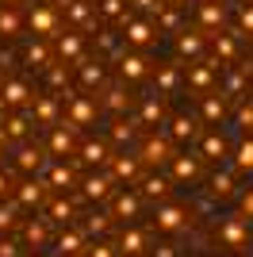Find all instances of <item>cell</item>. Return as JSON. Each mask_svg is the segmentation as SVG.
Returning a JSON list of instances; mask_svg holds the SVG:
<instances>
[{
  "label": "cell",
  "mask_w": 253,
  "mask_h": 257,
  "mask_svg": "<svg viewBox=\"0 0 253 257\" xmlns=\"http://www.w3.org/2000/svg\"><path fill=\"white\" fill-rule=\"evenodd\" d=\"M173 154H177V150H173V139H169V135H146L142 146H138V158H142V165H150V169L169 165Z\"/></svg>",
  "instance_id": "obj_1"
},
{
  "label": "cell",
  "mask_w": 253,
  "mask_h": 257,
  "mask_svg": "<svg viewBox=\"0 0 253 257\" xmlns=\"http://www.w3.org/2000/svg\"><path fill=\"white\" fill-rule=\"evenodd\" d=\"M188 207L184 204H173V200H161L158 211H154V226H158L161 234H177V230H184L188 226Z\"/></svg>",
  "instance_id": "obj_2"
},
{
  "label": "cell",
  "mask_w": 253,
  "mask_h": 257,
  "mask_svg": "<svg viewBox=\"0 0 253 257\" xmlns=\"http://www.w3.org/2000/svg\"><path fill=\"white\" fill-rule=\"evenodd\" d=\"M215 39H211V50H215V62L222 65H234L238 62V54H242V46H238V39H242V31L238 27H222V31H211Z\"/></svg>",
  "instance_id": "obj_3"
},
{
  "label": "cell",
  "mask_w": 253,
  "mask_h": 257,
  "mask_svg": "<svg viewBox=\"0 0 253 257\" xmlns=\"http://www.w3.org/2000/svg\"><path fill=\"white\" fill-rule=\"evenodd\" d=\"M31 85L23 81V77H12L0 85V107H8V111H27L31 107Z\"/></svg>",
  "instance_id": "obj_4"
},
{
  "label": "cell",
  "mask_w": 253,
  "mask_h": 257,
  "mask_svg": "<svg viewBox=\"0 0 253 257\" xmlns=\"http://www.w3.org/2000/svg\"><path fill=\"white\" fill-rule=\"evenodd\" d=\"M219 246L222 249H245L249 246V226H245V215H230L219 223Z\"/></svg>",
  "instance_id": "obj_5"
},
{
  "label": "cell",
  "mask_w": 253,
  "mask_h": 257,
  "mask_svg": "<svg viewBox=\"0 0 253 257\" xmlns=\"http://www.w3.org/2000/svg\"><path fill=\"white\" fill-rule=\"evenodd\" d=\"M111 184H115V177H111V169H107V173H88V177H81V184H77V188H81L84 200L107 204V200L115 196V188H111Z\"/></svg>",
  "instance_id": "obj_6"
},
{
  "label": "cell",
  "mask_w": 253,
  "mask_h": 257,
  "mask_svg": "<svg viewBox=\"0 0 253 257\" xmlns=\"http://www.w3.org/2000/svg\"><path fill=\"white\" fill-rule=\"evenodd\" d=\"M203 173V158L200 154H173V161H169V177L180 184H196Z\"/></svg>",
  "instance_id": "obj_7"
},
{
  "label": "cell",
  "mask_w": 253,
  "mask_h": 257,
  "mask_svg": "<svg viewBox=\"0 0 253 257\" xmlns=\"http://www.w3.org/2000/svg\"><path fill=\"white\" fill-rule=\"evenodd\" d=\"M215 65L219 62H188V73H184V85L192 88V92H200V96H207L211 88H215Z\"/></svg>",
  "instance_id": "obj_8"
},
{
  "label": "cell",
  "mask_w": 253,
  "mask_h": 257,
  "mask_svg": "<svg viewBox=\"0 0 253 257\" xmlns=\"http://www.w3.org/2000/svg\"><path fill=\"white\" fill-rule=\"evenodd\" d=\"M119 77L131 81V85H138V81L154 77V65L146 62V54H142V50H126L123 58H119Z\"/></svg>",
  "instance_id": "obj_9"
},
{
  "label": "cell",
  "mask_w": 253,
  "mask_h": 257,
  "mask_svg": "<svg viewBox=\"0 0 253 257\" xmlns=\"http://www.w3.org/2000/svg\"><path fill=\"white\" fill-rule=\"evenodd\" d=\"M154 39H158V27L150 20H126L123 23V43L131 50H146V46H154Z\"/></svg>",
  "instance_id": "obj_10"
},
{
  "label": "cell",
  "mask_w": 253,
  "mask_h": 257,
  "mask_svg": "<svg viewBox=\"0 0 253 257\" xmlns=\"http://www.w3.org/2000/svg\"><path fill=\"white\" fill-rule=\"evenodd\" d=\"M54 54H58L65 65H77L84 58V39L77 31H58L54 35Z\"/></svg>",
  "instance_id": "obj_11"
},
{
  "label": "cell",
  "mask_w": 253,
  "mask_h": 257,
  "mask_svg": "<svg viewBox=\"0 0 253 257\" xmlns=\"http://www.w3.org/2000/svg\"><path fill=\"white\" fill-rule=\"evenodd\" d=\"M65 123H73L77 131L92 127V123H96V100H88V96H69V104H65Z\"/></svg>",
  "instance_id": "obj_12"
},
{
  "label": "cell",
  "mask_w": 253,
  "mask_h": 257,
  "mask_svg": "<svg viewBox=\"0 0 253 257\" xmlns=\"http://www.w3.org/2000/svg\"><path fill=\"white\" fill-rule=\"evenodd\" d=\"M184 65H177V62H161L158 69H154V81H158V92H165V96H173L180 85H184Z\"/></svg>",
  "instance_id": "obj_13"
},
{
  "label": "cell",
  "mask_w": 253,
  "mask_h": 257,
  "mask_svg": "<svg viewBox=\"0 0 253 257\" xmlns=\"http://www.w3.org/2000/svg\"><path fill=\"white\" fill-rule=\"evenodd\" d=\"M203 50H207V35L203 31H177V54L180 58H188V62H200Z\"/></svg>",
  "instance_id": "obj_14"
},
{
  "label": "cell",
  "mask_w": 253,
  "mask_h": 257,
  "mask_svg": "<svg viewBox=\"0 0 253 257\" xmlns=\"http://www.w3.org/2000/svg\"><path fill=\"white\" fill-rule=\"evenodd\" d=\"M107 169H111V177H115V181H123V184L142 181V158H138V154H135V158H126V154H115Z\"/></svg>",
  "instance_id": "obj_15"
},
{
  "label": "cell",
  "mask_w": 253,
  "mask_h": 257,
  "mask_svg": "<svg viewBox=\"0 0 253 257\" xmlns=\"http://www.w3.org/2000/svg\"><path fill=\"white\" fill-rule=\"evenodd\" d=\"M27 27H31L35 35H46V39H54V35H58V12L46 8V4H39V8L27 12Z\"/></svg>",
  "instance_id": "obj_16"
},
{
  "label": "cell",
  "mask_w": 253,
  "mask_h": 257,
  "mask_svg": "<svg viewBox=\"0 0 253 257\" xmlns=\"http://www.w3.org/2000/svg\"><path fill=\"white\" fill-rule=\"evenodd\" d=\"M27 111H31L35 123H42V127H58V111H62V100H58V96H35Z\"/></svg>",
  "instance_id": "obj_17"
},
{
  "label": "cell",
  "mask_w": 253,
  "mask_h": 257,
  "mask_svg": "<svg viewBox=\"0 0 253 257\" xmlns=\"http://www.w3.org/2000/svg\"><path fill=\"white\" fill-rule=\"evenodd\" d=\"M81 161L84 165H92V169H100V165H111V158H115V154H111V146H107V142H100V139H88V142H81Z\"/></svg>",
  "instance_id": "obj_18"
},
{
  "label": "cell",
  "mask_w": 253,
  "mask_h": 257,
  "mask_svg": "<svg viewBox=\"0 0 253 257\" xmlns=\"http://www.w3.org/2000/svg\"><path fill=\"white\" fill-rule=\"evenodd\" d=\"M31 123H35L31 111H23V115L16 111V115H8L4 123H0V135H4L8 142H23L27 135H31Z\"/></svg>",
  "instance_id": "obj_19"
},
{
  "label": "cell",
  "mask_w": 253,
  "mask_h": 257,
  "mask_svg": "<svg viewBox=\"0 0 253 257\" xmlns=\"http://www.w3.org/2000/svg\"><path fill=\"white\" fill-rule=\"evenodd\" d=\"M165 123H169L165 92H158V96H146V100H142V127H165Z\"/></svg>",
  "instance_id": "obj_20"
},
{
  "label": "cell",
  "mask_w": 253,
  "mask_h": 257,
  "mask_svg": "<svg viewBox=\"0 0 253 257\" xmlns=\"http://www.w3.org/2000/svg\"><path fill=\"white\" fill-rule=\"evenodd\" d=\"M46 188H50L46 181H23V184H16V204H20V207H39L42 200H46Z\"/></svg>",
  "instance_id": "obj_21"
},
{
  "label": "cell",
  "mask_w": 253,
  "mask_h": 257,
  "mask_svg": "<svg viewBox=\"0 0 253 257\" xmlns=\"http://www.w3.org/2000/svg\"><path fill=\"white\" fill-rule=\"evenodd\" d=\"M46 184H50L54 192H69V188H73V184H81V181H77V173L69 169V165L50 161V169H46Z\"/></svg>",
  "instance_id": "obj_22"
},
{
  "label": "cell",
  "mask_w": 253,
  "mask_h": 257,
  "mask_svg": "<svg viewBox=\"0 0 253 257\" xmlns=\"http://www.w3.org/2000/svg\"><path fill=\"white\" fill-rule=\"evenodd\" d=\"M169 192H173V177H161V173L142 177V196L146 200H169Z\"/></svg>",
  "instance_id": "obj_23"
},
{
  "label": "cell",
  "mask_w": 253,
  "mask_h": 257,
  "mask_svg": "<svg viewBox=\"0 0 253 257\" xmlns=\"http://www.w3.org/2000/svg\"><path fill=\"white\" fill-rule=\"evenodd\" d=\"M119 253L123 257H142L146 253V234H142V230H138V226H126L123 234H119Z\"/></svg>",
  "instance_id": "obj_24"
},
{
  "label": "cell",
  "mask_w": 253,
  "mask_h": 257,
  "mask_svg": "<svg viewBox=\"0 0 253 257\" xmlns=\"http://www.w3.org/2000/svg\"><path fill=\"white\" fill-rule=\"evenodd\" d=\"M200 158H203V161H222V158H230V146H226V139H222L219 131L203 135V142H200Z\"/></svg>",
  "instance_id": "obj_25"
},
{
  "label": "cell",
  "mask_w": 253,
  "mask_h": 257,
  "mask_svg": "<svg viewBox=\"0 0 253 257\" xmlns=\"http://www.w3.org/2000/svg\"><path fill=\"white\" fill-rule=\"evenodd\" d=\"M165 127H169V139H173V142H192V139H196V127H200V123H196L192 115H173Z\"/></svg>",
  "instance_id": "obj_26"
},
{
  "label": "cell",
  "mask_w": 253,
  "mask_h": 257,
  "mask_svg": "<svg viewBox=\"0 0 253 257\" xmlns=\"http://www.w3.org/2000/svg\"><path fill=\"white\" fill-rule=\"evenodd\" d=\"M73 123H62V127H54L50 135V154L54 158H65V154H73Z\"/></svg>",
  "instance_id": "obj_27"
},
{
  "label": "cell",
  "mask_w": 253,
  "mask_h": 257,
  "mask_svg": "<svg viewBox=\"0 0 253 257\" xmlns=\"http://www.w3.org/2000/svg\"><path fill=\"white\" fill-rule=\"evenodd\" d=\"M46 219L58 223V226H69V219H73V200H65V192H58L50 204H46Z\"/></svg>",
  "instance_id": "obj_28"
},
{
  "label": "cell",
  "mask_w": 253,
  "mask_h": 257,
  "mask_svg": "<svg viewBox=\"0 0 253 257\" xmlns=\"http://www.w3.org/2000/svg\"><path fill=\"white\" fill-rule=\"evenodd\" d=\"M200 23L207 31H222V23H226V8H222L219 0H203L200 4Z\"/></svg>",
  "instance_id": "obj_29"
},
{
  "label": "cell",
  "mask_w": 253,
  "mask_h": 257,
  "mask_svg": "<svg viewBox=\"0 0 253 257\" xmlns=\"http://www.w3.org/2000/svg\"><path fill=\"white\" fill-rule=\"evenodd\" d=\"M96 16L107 20V23H119V27L131 20L126 16V0H96Z\"/></svg>",
  "instance_id": "obj_30"
},
{
  "label": "cell",
  "mask_w": 253,
  "mask_h": 257,
  "mask_svg": "<svg viewBox=\"0 0 253 257\" xmlns=\"http://www.w3.org/2000/svg\"><path fill=\"white\" fill-rule=\"evenodd\" d=\"M77 73H81V85L88 88V92H92V88H104V81H107L104 65H100V62H84V58L77 62Z\"/></svg>",
  "instance_id": "obj_31"
},
{
  "label": "cell",
  "mask_w": 253,
  "mask_h": 257,
  "mask_svg": "<svg viewBox=\"0 0 253 257\" xmlns=\"http://www.w3.org/2000/svg\"><path fill=\"white\" fill-rule=\"evenodd\" d=\"M203 100V119H207L211 127H219L222 119H226V96H215V92H207V96H200Z\"/></svg>",
  "instance_id": "obj_32"
},
{
  "label": "cell",
  "mask_w": 253,
  "mask_h": 257,
  "mask_svg": "<svg viewBox=\"0 0 253 257\" xmlns=\"http://www.w3.org/2000/svg\"><path fill=\"white\" fill-rule=\"evenodd\" d=\"M58 249H62L65 257L88 253V246H84V234H81V230H73V226H65L62 234H58Z\"/></svg>",
  "instance_id": "obj_33"
},
{
  "label": "cell",
  "mask_w": 253,
  "mask_h": 257,
  "mask_svg": "<svg viewBox=\"0 0 253 257\" xmlns=\"http://www.w3.org/2000/svg\"><path fill=\"white\" fill-rule=\"evenodd\" d=\"M23 62L31 65V69H50L54 65V50L46 43H31L27 50H23Z\"/></svg>",
  "instance_id": "obj_34"
},
{
  "label": "cell",
  "mask_w": 253,
  "mask_h": 257,
  "mask_svg": "<svg viewBox=\"0 0 253 257\" xmlns=\"http://www.w3.org/2000/svg\"><path fill=\"white\" fill-rule=\"evenodd\" d=\"M123 85H126V81H123ZM123 85H107L104 88V107H107V111H115V115H123L126 107H131V92H126Z\"/></svg>",
  "instance_id": "obj_35"
},
{
  "label": "cell",
  "mask_w": 253,
  "mask_h": 257,
  "mask_svg": "<svg viewBox=\"0 0 253 257\" xmlns=\"http://www.w3.org/2000/svg\"><path fill=\"white\" fill-rule=\"evenodd\" d=\"M42 165H46V158H42L39 146H20V154H16V169L20 173H35Z\"/></svg>",
  "instance_id": "obj_36"
},
{
  "label": "cell",
  "mask_w": 253,
  "mask_h": 257,
  "mask_svg": "<svg viewBox=\"0 0 253 257\" xmlns=\"http://www.w3.org/2000/svg\"><path fill=\"white\" fill-rule=\"evenodd\" d=\"M65 20L77 23V27H88L96 20V8H88L84 0H65Z\"/></svg>",
  "instance_id": "obj_37"
},
{
  "label": "cell",
  "mask_w": 253,
  "mask_h": 257,
  "mask_svg": "<svg viewBox=\"0 0 253 257\" xmlns=\"http://www.w3.org/2000/svg\"><path fill=\"white\" fill-rule=\"evenodd\" d=\"M46 223L50 219H31V223H23V242L27 246H46V238H50V230H46Z\"/></svg>",
  "instance_id": "obj_38"
},
{
  "label": "cell",
  "mask_w": 253,
  "mask_h": 257,
  "mask_svg": "<svg viewBox=\"0 0 253 257\" xmlns=\"http://www.w3.org/2000/svg\"><path fill=\"white\" fill-rule=\"evenodd\" d=\"M111 215H115V219H135V215H138V196L115 192V196H111Z\"/></svg>",
  "instance_id": "obj_39"
},
{
  "label": "cell",
  "mask_w": 253,
  "mask_h": 257,
  "mask_svg": "<svg viewBox=\"0 0 253 257\" xmlns=\"http://www.w3.org/2000/svg\"><path fill=\"white\" fill-rule=\"evenodd\" d=\"M230 158H234V169L238 173H253V135H245V139L234 146Z\"/></svg>",
  "instance_id": "obj_40"
},
{
  "label": "cell",
  "mask_w": 253,
  "mask_h": 257,
  "mask_svg": "<svg viewBox=\"0 0 253 257\" xmlns=\"http://www.w3.org/2000/svg\"><path fill=\"white\" fill-rule=\"evenodd\" d=\"M20 27H23V20H20V12H16V4H4V8H0V35H4V39H16Z\"/></svg>",
  "instance_id": "obj_41"
},
{
  "label": "cell",
  "mask_w": 253,
  "mask_h": 257,
  "mask_svg": "<svg viewBox=\"0 0 253 257\" xmlns=\"http://www.w3.org/2000/svg\"><path fill=\"white\" fill-rule=\"evenodd\" d=\"M207 192L215 196V200H230V196H234V177H230V173H215Z\"/></svg>",
  "instance_id": "obj_42"
},
{
  "label": "cell",
  "mask_w": 253,
  "mask_h": 257,
  "mask_svg": "<svg viewBox=\"0 0 253 257\" xmlns=\"http://www.w3.org/2000/svg\"><path fill=\"white\" fill-rule=\"evenodd\" d=\"M111 219H115V215H107V211L88 215V219H84V230H88V234H96V238H104L107 230H111Z\"/></svg>",
  "instance_id": "obj_43"
},
{
  "label": "cell",
  "mask_w": 253,
  "mask_h": 257,
  "mask_svg": "<svg viewBox=\"0 0 253 257\" xmlns=\"http://www.w3.org/2000/svg\"><path fill=\"white\" fill-rule=\"evenodd\" d=\"M131 139H135V123H131V119H115V123H111V142L123 146V142H131Z\"/></svg>",
  "instance_id": "obj_44"
},
{
  "label": "cell",
  "mask_w": 253,
  "mask_h": 257,
  "mask_svg": "<svg viewBox=\"0 0 253 257\" xmlns=\"http://www.w3.org/2000/svg\"><path fill=\"white\" fill-rule=\"evenodd\" d=\"M234 123L242 127V135H253V104H242V107H238V115H234Z\"/></svg>",
  "instance_id": "obj_45"
},
{
  "label": "cell",
  "mask_w": 253,
  "mask_h": 257,
  "mask_svg": "<svg viewBox=\"0 0 253 257\" xmlns=\"http://www.w3.org/2000/svg\"><path fill=\"white\" fill-rule=\"evenodd\" d=\"M238 31H242V35H253V0L238 8Z\"/></svg>",
  "instance_id": "obj_46"
},
{
  "label": "cell",
  "mask_w": 253,
  "mask_h": 257,
  "mask_svg": "<svg viewBox=\"0 0 253 257\" xmlns=\"http://www.w3.org/2000/svg\"><path fill=\"white\" fill-rule=\"evenodd\" d=\"M16 207L20 204H0V230H4V234L16 230Z\"/></svg>",
  "instance_id": "obj_47"
},
{
  "label": "cell",
  "mask_w": 253,
  "mask_h": 257,
  "mask_svg": "<svg viewBox=\"0 0 253 257\" xmlns=\"http://www.w3.org/2000/svg\"><path fill=\"white\" fill-rule=\"evenodd\" d=\"M119 246H111V242H104V238H96L92 246H88V257H115Z\"/></svg>",
  "instance_id": "obj_48"
},
{
  "label": "cell",
  "mask_w": 253,
  "mask_h": 257,
  "mask_svg": "<svg viewBox=\"0 0 253 257\" xmlns=\"http://www.w3.org/2000/svg\"><path fill=\"white\" fill-rule=\"evenodd\" d=\"M138 12H146V16H161L165 12V0H131Z\"/></svg>",
  "instance_id": "obj_49"
},
{
  "label": "cell",
  "mask_w": 253,
  "mask_h": 257,
  "mask_svg": "<svg viewBox=\"0 0 253 257\" xmlns=\"http://www.w3.org/2000/svg\"><path fill=\"white\" fill-rule=\"evenodd\" d=\"M42 73H46V81H50V88H62V85H65V69H62V65H58V62H54L50 69H42Z\"/></svg>",
  "instance_id": "obj_50"
},
{
  "label": "cell",
  "mask_w": 253,
  "mask_h": 257,
  "mask_svg": "<svg viewBox=\"0 0 253 257\" xmlns=\"http://www.w3.org/2000/svg\"><path fill=\"white\" fill-rule=\"evenodd\" d=\"M238 215H245V219H253V188H245V192L238 196Z\"/></svg>",
  "instance_id": "obj_51"
},
{
  "label": "cell",
  "mask_w": 253,
  "mask_h": 257,
  "mask_svg": "<svg viewBox=\"0 0 253 257\" xmlns=\"http://www.w3.org/2000/svg\"><path fill=\"white\" fill-rule=\"evenodd\" d=\"M161 27H169V31H177V27H180V8H177V4H173L169 12H161Z\"/></svg>",
  "instance_id": "obj_52"
},
{
  "label": "cell",
  "mask_w": 253,
  "mask_h": 257,
  "mask_svg": "<svg viewBox=\"0 0 253 257\" xmlns=\"http://www.w3.org/2000/svg\"><path fill=\"white\" fill-rule=\"evenodd\" d=\"M0 257H20V242H12V238H0Z\"/></svg>",
  "instance_id": "obj_53"
},
{
  "label": "cell",
  "mask_w": 253,
  "mask_h": 257,
  "mask_svg": "<svg viewBox=\"0 0 253 257\" xmlns=\"http://www.w3.org/2000/svg\"><path fill=\"white\" fill-rule=\"evenodd\" d=\"M154 257H177V246H173V242H158V246H154Z\"/></svg>",
  "instance_id": "obj_54"
},
{
  "label": "cell",
  "mask_w": 253,
  "mask_h": 257,
  "mask_svg": "<svg viewBox=\"0 0 253 257\" xmlns=\"http://www.w3.org/2000/svg\"><path fill=\"white\" fill-rule=\"evenodd\" d=\"M8 192H16V184H12V177H8V173H0V200H4Z\"/></svg>",
  "instance_id": "obj_55"
},
{
  "label": "cell",
  "mask_w": 253,
  "mask_h": 257,
  "mask_svg": "<svg viewBox=\"0 0 253 257\" xmlns=\"http://www.w3.org/2000/svg\"><path fill=\"white\" fill-rule=\"evenodd\" d=\"M169 4H177V8H188V0H169Z\"/></svg>",
  "instance_id": "obj_56"
},
{
  "label": "cell",
  "mask_w": 253,
  "mask_h": 257,
  "mask_svg": "<svg viewBox=\"0 0 253 257\" xmlns=\"http://www.w3.org/2000/svg\"><path fill=\"white\" fill-rule=\"evenodd\" d=\"M4 146H8V139H4V135H0V158H4Z\"/></svg>",
  "instance_id": "obj_57"
},
{
  "label": "cell",
  "mask_w": 253,
  "mask_h": 257,
  "mask_svg": "<svg viewBox=\"0 0 253 257\" xmlns=\"http://www.w3.org/2000/svg\"><path fill=\"white\" fill-rule=\"evenodd\" d=\"M4 4H16V8H20V4H27V0H4Z\"/></svg>",
  "instance_id": "obj_58"
}]
</instances>
